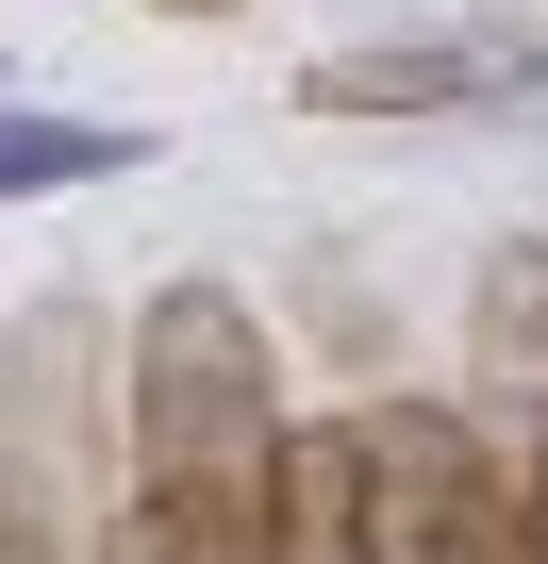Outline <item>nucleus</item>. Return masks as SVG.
<instances>
[{
  "label": "nucleus",
  "mask_w": 548,
  "mask_h": 564,
  "mask_svg": "<svg viewBox=\"0 0 548 564\" xmlns=\"http://www.w3.org/2000/svg\"><path fill=\"white\" fill-rule=\"evenodd\" d=\"M117 432H133V498L200 547L249 564V514H266V465H283V366H266V316L233 282H166L133 316V366H117Z\"/></svg>",
  "instance_id": "obj_1"
},
{
  "label": "nucleus",
  "mask_w": 548,
  "mask_h": 564,
  "mask_svg": "<svg viewBox=\"0 0 548 564\" xmlns=\"http://www.w3.org/2000/svg\"><path fill=\"white\" fill-rule=\"evenodd\" d=\"M117 333L84 300H34L0 333V564H67L100 531V432H117Z\"/></svg>",
  "instance_id": "obj_2"
},
{
  "label": "nucleus",
  "mask_w": 548,
  "mask_h": 564,
  "mask_svg": "<svg viewBox=\"0 0 548 564\" xmlns=\"http://www.w3.org/2000/svg\"><path fill=\"white\" fill-rule=\"evenodd\" d=\"M350 498H366V564H515V465L482 448L465 399H366Z\"/></svg>",
  "instance_id": "obj_3"
},
{
  "label": "nucleus",
  "mask_w": 548,
  "mask_h": 564,
  "mask_svg": "<svg viewBox=\"0 0 548 564\" xmlns=\"http://www.w3.org/2000/svg\"><path fill=\"white\" fill-rule=\"evenodd\" d=\"M482 100H548V34L465 18V34H383L300 67V117H482Z\"/></svg>",
  "instance_id": "obj_4"
},
{
  "label": "nucleus",
  "mask_w": 548,
  "mask_h": 564,
  "mask_svg": "<svg viewBox=\"0 0 548 564\" xmlns=\"http://www.w3.org/2000/svg\"><path fill=\"white\" fill-rule=\"evenodd\" d=\"M465 382H482V432H548V249H482V300H465Z\"/></svg>",
  "instance_id": "obj_5"
},
{
  "label": "nucleus",
  "mask_w": 548,
  "mask_h": 564,
  "mask_svg": "<svg viewBox=\"0 0 548 564\" xmlns=\"http://www.w3.org/2000/svg\"><path fill=\"white\" fill-rule=\"evenodd\" d=\"M249 564H366V498H350V415H283V465H266Z\"/></svg>",
  "instance_id": "obj_6"
},
{
  "label": "nucleus",
  "mask_w": 548,
  "mask_h": 564,
  "mask_svg": "<svg viewBox=\"0 0 548 564\" xmlns=\"http://www.w3.org/2000/svg\"><path fill=\"white\" fill-rule=\"evenodd\" d=\"M150 166V117H18L0 100V199H67V183H117Z\"/></svg>",
  "instance_id": "obj_7"
},
{
  "label": "nucleus",
  "mask_w": 548,
  "mask_h": 564,
  "mask_svg": "<svg viewBox=\"0 0 548 564\" xmlns=\"http://www.w3.org/2000/svg\"><path fill=\"white\" fill-rule=\"evenodd\" d=\"M100 514H117V547H100V564H233V547H200V531H166L150 498H100Z\"/></svg>",
  "instance_id": "obj_8"
},
{
  "label": "nucleus",
  "mask_w": 548,
  "mask_h": 564,
  "mask_svg": "<svg viewBox=\"0 0 548 564\" xmlns=\"http://www.w3.org/2000/svg\"><path fill=\"white\" fill-rule=\"evenodd\" d=\"M515 564H548V432H531V465H515Z\"/></svg>",
  "instance_id": "obj_9"
},
{
  "label": "nucleus",
  "mask_w": 548,
  "mask_h": 564,
  "mask_svg": "<svg viewBox=\"0 0 548 564\" xmlns=\"http://www.w3.org/2000/svg\"><path fill=\"white\" fill-rule=\"evenodd\" d=\"M150 18H249V0H150Z\"/></svg>",
  "instance_id": "obj_10"
}]
</instances>
